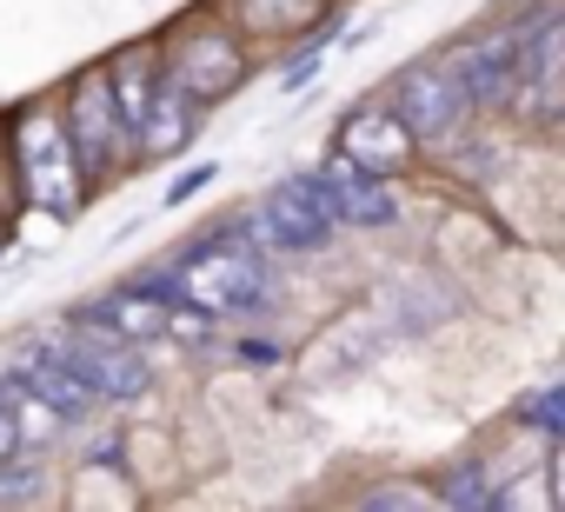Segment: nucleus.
Wrapping results in <instances>:
<instances>
[{"mask_svg": "<svg viewBox=\"0 0 565 512\" xmlns=\"http://www.w3.org/2000/svg\"><path fill=\"white\" fill-rule=\"evenodd\" d=\"M173 300L226 320V313H253L266 307V246L239 226H220L206 233L200 246H186L173 260Z\"/></svg>", "mask_w": 565, "mask_h": 512, "instance_id": "1", "label": "nucleus"}, {"mask_svg": "<svg viewBox=\"0 0 565 512\" xmlns=\"http://www.w3.org/2000/svg\"><path fill=\"white\" fill-rule=\"evenodd\" d=\"M14 173H21L28 206H41L54 220H74L87 206V173H81L74 140H67L54 107H34L14 120Z\"/></svg>", "mask_w": 565, "mask_h": 512, "instance_id": "2", "label": "nucleus"}, {"mask_svg": "<svg viewBox=\"0 0 565 512\" xmlns=\"http://www.w3.org/2000/svg\"><path fill=\"white\" fill-rule=\"evenodd\" d=\"M34 346L47 353V360H61L94 399H140L147 386H153V373L140 366V346H127V340H114V333H100V327H87V320H61V327H41L34 333Z\"/></svg>", "mask_w": 565, "mask_h": 512, "instance_id": "3", "label": "nucleus"}, {"mask_svg": "<svg viewBox=\"0 0 565 512\" xmlns=\"http://www.w3.org/2000/svg\"><path fill=\"white\" fill-rule=\"evenodd\" d=\"M393 114L406 120V134H413L419 147H459V134L472 127L479 107H472V94H466V81H459V67H452V54H446V61H419V67L399 74Z\"/></svg>", "mask_w": 565, "mask_h": 512, "instance_id": "4", "label": "nucleus"}, {"mask_svg": "<svg viewBox=\"0 0 565 512\" xmlns=\"http://www.w3.org/2000/svg\"><path fill=\"white\" fill-rule=\"evenodd\" d=\"M67 140H74V160H81V173H87V186L94 180H107V173H120L127 160H134V140H127V127H120V114H114V94H107V74H81L74 81V100H67Z\"/></svg>", "mask_w": 565, "mask_h": 512, "instance_id": "5", "label": "nucleus"}, {"mask_svg": "<svg viewBox=\"0 0 565 512\" xmlns=\"http://www.w3.org/2000/svg\"><path fill=\"white\" fill-rule=\"evenodd\" d=\"M266 253H320L333 239V213L313 186V173H294L279 180L259 206H253V226H246Z\"/></svg>", "mask_w": 565, "mask_h": 512, "instance_id": "6", "label": "nucleus"}, {"mask_svg": "<svg viewBox=\"0 0 565 512\" xmlns=\"http://www.w3.org/2000/svg\"><path fill=\"white\" fill-rule=\"evenodd\" d=\"M333 153H340V160H353L360 173L393 180V173H406V167H413L419 140L406 134V120H399L393 107H360V114H347V120H340Z\"/></svg>", "mask_w": 565, "mask_h": 512, "instance_id": "7", "label": "nucleus"}, {"mask_svg": "<svg viewBox=\"0 0 565 512\" xmlns=\"http://www.w3.org/2000/svg\"><path fill=\"white\" fill-rule=\"evenodd\" d=\"M558 41H565L558 8H545L519 34V87H512V107H525L532 120H558V61H565Z\"/></svg>", "mask_w": 565, "mask_h": 512, "instance_id": "8", "label": "nucleus"}, {"mask_svg": "<svg viewBox=\"0 0 565 512\" xmlns=\"http://www.w3.org/2000/svg\"><path fill=\"white\" fill-rule=\"evenodd\" d=\"M313 186H320L333 226H393V220H399V200L386 193V180H380V173H360V167L340 160V153H333L327 167H313Z\"/></svg>", "mask_w": 565, "mask_h": 512, "instance_id": "9", "label": "nucleus"}, {"mask_svg": "<svg viewBox=\"0 0 565 512\" xmlns=\"http://www.w3.org/2000/svg\"><path fill=\"white\" fill-rule=\"evenodd\" d=\"M167 67H173V81L206 107V100H226V94L246 81V47H233L226 34H186Z\"/></svg>", "mask_w": 565, "mask_h": 512, "instance_id": "10", "label": "nucleus"}, {"mask_svg": "<svg viewBox=\"0 0 565 512\" xmlns=\"http://www.w3.org/2000/svg\"><path fill=\"white\" fill-rule=\"evenodd\" d=\"M373 313L393 327V340H419V333H433V327H446L459 313V294L446 280H433V274H406V280L380 287Z\"/></svg>", "mask_w": 565, "mask_h": 512, "instance_id": "11", "label": "nucleus"}, {"mask_svg": "<svg viewBox=\"0 0 565 512\" xmlns=\"http://www.w3.org/2000/svg\"><path fill=\"white\" fill-rule=\"evenodd\" d=\"M452 67H459V81H466V94H472V107H479V114L512 107V87H519V28H512V34H486V41L459 47V54H452Z\"/></svg>", "mask_w": 565, "mask_h": 512, "instance_id": "12", "label": "nucleus"}, {"mask_svg": "<svg viewBox=\"0 0 565 512\" xmlns=\"http://www.w3.org/2000/svg\"><path fill=\"white\" fill-rule=\"evenodd\" d=\"M193 127H200V100L173 81V67L167 74H153V100H147V120H140V134H134V160H167V153H180L186 140H193Z\"/></svg>", "mask_w": 565, "mask_h": 512, "instance_id": "13", "label": "nucleus"}, {"mask_svg": "<svg viewBox=\"0 0 565 512\" xmlns=\"http://www.w3.org/2000/svg\"><path fill=\"white\" fill-rule=\"evenodd\" d=\"M393 346V327L366 307V313H347V320H333V333L313 346V380H340V373H353V366H373L380 353Z\"/></svg>", "mask_w": 565, "mask_h": 512, "instance_id": "14", "label": "nucleus"}, {"mask_svg": "<svg viewBox=\"0 0 565 512\" xmlns=\"http://www.w3.org/2000/svg\"><path fill=\"white\" fill-rule=\"evenodd\" d=\"M74 320H87V327H100V333H114V340H127V346L167 340V307H160L153 294H140V287H120V294H107V300L81 307Z\"/></svg>", "mask_w": 565, "mask_h": 512, "instance_id": "15", "label": "nucleus"}, {"mask_svg": "<svg viewBox=\"0 0 565 512\" xmlns=\"http://www.w3.org/2000/svg\"><path fill=\"white\" fill-rule=\"evenodd\" d=\"M107 94H114V114H120V127H127V140H134L140 120H147V100H153V61H147L140 47H127V54L107 67Z\"/></svg>", "mask_w": 565, "mask_h": 512, "instance_id": "16", "label": "nucleus"}, {"mask_svg": "<svg viewBox=\"0 0 565 512\" xmlns=\"http://www.w3.org/2000/svg\"><path fill=\"white\" fill-rule=\"evenodd\" d=\"M0 399H8V413H14V439H21V446H34V452H41V446H54V439L67 433V419H61L34 386H21L14 373H0Z\"/></svg>", "mask_w": 565, "mask_h": 512, "instance_id": "17", "label": "nucleus"}, {"mask_svg": "<svg viewBox=\"0 0 565 512\" xmlns=\"http://www.w3.org/2000/svg\"><path fill=\"white\" fill-rule=\"evenodd\" d=\"M233 14L253 28V34H294L320 14V0H233Z\"/></svg>", "mask_w": 565, "mask_h": 512, "instance_id": "18", "label": "nucleus"}, {"mask_svg": "<svg viewBox=\"0 0 565 512\" xmlns=\"http://www.w3.org/2000/svg\"><path fill=\"white\" fill-rule=\"evenodd\" d=\"M47 499V472L28 459H0V505H34Z\"/></svg>", "mask_w": 565, "mask_h": 512, "instance_id": "19", "label": "nucleus"}, {"mask_svg": "<svg viewBox=\"0 0 565 512\" xmlns=\"http://www.w3.org/2000/svg\"><path fill=\"white\" fill-rule=\"evenodd\" d=\"M433 499H439V505H466V512H472V505H499V492L486 486V466H459Z\"/></svg>", "mask_w": 565, "mask_h": 512, "instance_id": "20", "label": "nucleus"}, {"mask_svg": "<svg viewBox=\"0 0 565 512\" xmlns=\"http://www.w3.org/2000/svg\"><path fill=\"white\" fill-rule=\"evenodd\" d=\"M213 173H220L213 160H200V167H186V173H173V186L160 193V206H186V200H193V193H200V186H206Z\"/></svg>", "mask_w": 565, "mask_h": 512, "instance_id": "21", "label": "nucleus"}, {"mask_svg": "<svg viewBox=\"0 0 565 512\" xmlns=\"http://www.w3.org/2000/svg\"><path fill=\"white\" fill-rule=\"evenodd\" d=\"M360 505H380V512H386V505H439V499H433L426 486H373Z\"/></svg>", "mask_w": 565, "mask_h": 512, "instance_id": "22", "label": "nucleus"}, {"mask_svg": "<svg viewBox=\"0 0 565 512\" xmlns=\"http://www.w3.org/2000/svg\"><path fill=\"white\" fill-rule=\"evenodd\" d=\"M558 406H565V393H558V386H545V393L532 399V426H539V433H558Z\"/></svg>", "mask_w": 565, "mask_h": 512, "instance_id": "23", "label": "nucleus"}, {"mask_svg": "<svg viewBox=\"0 0 565 512\" xmlns=\"http://www.w3.org/2000/svg\"><path fill=\"white\" fill-rule=\"evenodd\" d=\"M21 452V439H14V413H8V399H0V459H14Z\"/></svg>", "mask_w": 565, "mask_h": 512, "instance_id": "24", "label": "nucleus"}]
</instances>
